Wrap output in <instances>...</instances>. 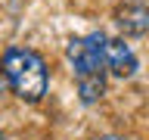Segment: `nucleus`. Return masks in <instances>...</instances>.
I'll list each match as a JSON object with an SVG mask.
<instances>
[{
  "label": "nucleus",
  "instance_id": "obj_5",
  "mask_svg": "<svg viewBox=\"0 0 149 140\" xmlns=\"http://www.w3.org/2000/svg\"><path fill=\"white\" fill-rule=\"evenodd\" d=\"M100 140H127V137H118V134H106V137H100Z\"/></svg>",
  "mask_w": 149,
  "mask_h": 140
},
{
  "label": "nucleus",
  "instance_id": "obj_1",
  "mask_svg": "<svg viewBox=\"0 0 149 140\" xmlns=\"http://www.w3.org/2000/svg\"><path fill=\"white\" fill-rule=\"evenodd\" d=\"M65 59L72 65V75L78 81V100L84 106H93L106 97V34L90 31V34L72 37L65 47Z\"/></svg>",
  "mask_w": 149,
  "mask_h": 140
},
{
  "label": "nucleus",
  "instance_id": "obj_3",
  "mask_svg": "<svg viewBox=\"0 0 149 140\" xmlns=\"http://www.w3.org/2000/svg\"><path fill=\"white\" fill-rule=\"evenodd\" d=\"M115 25L127 37H143L149 31V6L143 0H127L115 9Z\"/></svg>",
  "mask_w": 149,
  "mask_h": 140
},
{
  "label": "nucleus",
  "instance_id": "obj_4",
  "mask_svg": "<svg viewBox=\"0 0 149 140\" xmlns=\"http://www.w3.org/2000/svg\"><path fill=\"white\" fill-rule=\"evenodd\" d=\"M106 69L115 78H134L140 62H137V53L130 50V44H124L121 37H115V41L106 37Z\"/></svg>",
  "mask_w": 149,
  "mask_h": 140
},
{
  "label": "nucleus",
  "instance_id": "obj_2",
  "mask_svg": "<svg viewBox=\"0 0 149 140\" xmlns=\"http://www.w3.org/2000/svg\"><path fill=\"white\" fill-rule=\"evenodd\" d=\"M0 75L22 103H40L50 90V69L44 56L28 47H6L0 56Z\"/></svg>",
  "mask_w": 149,
  "mask_h": 140
},
{
  "label": "nucleus",
  "instance_id": "obj_6",
  "mask_svg": "<svg viewBox=\"0 0 149 140\" xmlns=\"http://www.w3.org/2000/svg\"><path fill=\"white\" fill-rule=\"evenodd\" d=\"M0 87H3V75H0Z\"/></svg>",
  "mask_w": 149,
  "mask_h": 140
}]
</instances>
